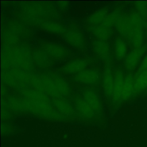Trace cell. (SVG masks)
Returning a JSON list of instances; mask_svg holds the SVG:
<instances>
[{"label": "cell", "instance_id": "d4e9b609", "mask_svg": "<svg viewBox=\"0 0 147 147\" xmlns=\"http://www.w3.org/2000/svg\"><path fill=\"white\" fill-rule=\"evenodd\" d=\"M135 7L137 13L144 18L147 16V2L137 1L135 2Z\"/></svg>", "mask_w": 147, "mask_h": 147}, {"label": "cell", "instance_id": "8992f818", "mask_svg": "<svg viewBox=\"0 0 147 147\" xmlns=\"http://www.w3.org/2000/svg\"><path fill=\"white\" fill-rule=\"evenodd\" d=\"M82 98L96 114H101L103 108L102 102L94 91L91 89L84 90L82 93Z\"/></svg>", "mask_w": 147, "mask_h": 147}, {"label": "cell", "instance_id": "4fadbf2b", "mask_svg": "<svg viewBox=\"0 0 147 147\" xmlns=\"http://www.w3.org/2000/svg\"><path fill=\"white\" fill-rule=\"evenodd\" d=\"M114 25L119 33L127 39L131 30V25L128 16L123 15L119 11L116 17Z\"/></svg>", "mask_w": 147, "mask_h": 147}, {"label": "cell", "instance_id": "cb8c5ba5", "mask_svg": "<svg viewBox=\"0 0 147 147\" xmlns=\"http://www.w3.org/2000/svg\"><path fill=\"white\" fill-rule=\"evenodd\" d=\"M127 45L121 38H117L114 43V51L117 59L122 60L126 57L127 53Z\"/></svg>", "mask_w": 147, "mask_h": 147}, {"label": "cell", "instance_id": "d6986e66", "mask_svg": "<svg viewBox=\"0 0 147 147\" xmlns=\"http://www.w3.org/2000/svg\"><path fill=\"white\" fill-rule=\"evenodd\" d=\"M38 27L45 32L57 34H63L66 30L65 27L60 23L52 20H44Z\"/></svg>", "mask_w": 147, "mask_h": 147}, {"label": "cell", "instance_id": "f1b7e54d", "mask_svg": "<svg viewBox=\"0 0 147 147\" xmlns=\"http://www.w3.org/2000/svg\"><path fill=\"white\" fill-rule=\"evenodd\" d=\"M59 4L57 5L59 6V9L61 10L65 9L68 6V2H58Z\"/></svg>", "mask_w": 147, "mask_h": 147}, {"label": "cell", "instance_id": "2e32d148", "mask_svg": "<svg viewBox=\"0 0 147 147\" xmlns=\"http://www.w3.org/2000/svg\"><path fill=\"white\" fill-rule=\"evenodd\" d=\"M52 78L58 92L62 98H65L71 94V88L67 82L60 75L54 74L49 73Z\"/></svg>", "mask_w": 147, "mask_h": 147}, {"label": "cell", "instance_id": "ba28073f", "mask_svg": "<svg viewBox=\"0 0 147 147\" xmlns=\"http://www.w3.org/2000/svg\"><path fill=\"white\" fill-rule=\"evenodd\" d=\"M8 107L13 111L22 113H28L29 105L28 99L22 96L11 95L7 99Z\"/></svg>", "mask_w": 147, "mask_h": 147}, {"label": "cell", "instance_id": "83f0119b", "mask_svg": "<svg viewBox=\"0 0 147 147\" xmlns=\"http://www.w3.org/2000/svg\"><path fill=\"white\" fill-rule=\"evenodd\" d=\"M11 131V128L9 126L6 125H2V132L4 134H9Z\"/></svg>", "mask_w": 147, "mask_h": 147}, {"label": "cell", "instance_id": "f546056e", "mask_svg": "<svg viewBox=\"0 0 147 147\" xmlns=\"http://www.w3.org/2000/svg\"><path fill=\"white\" fill-rule=\"evenodd\" d=\"M146 28H147V21H146Z\"/></svg>", "mask_w": 147, "mask_h": 147}, {"label": "cell", "instance_id": "ac0fdd59", "mask_svg": "<svg viewBox=\"0 0 147 147\" xmlns=\"http://www.w3.org/2000/svg\"><path fill=\"white\" fill-rule=\"evenodd\" d=\"M143 39L144 28L131 25V30L127 40L134 48L142 45Z\"/></svg>", "mask_w": 147, "mask_h": 147}, {"label": "cell", "instance_id": "ffe728a7", "mask_svg": "<svg viewBox=\"0 0 147 147\" xmlns=\"http://www.w3.org/2000/svg\"><path fill=\"white\" fill-rule=\"evenodd\" d=\"M134 91V78L131 74L125 77L124 83L121 95V101L128 100L133 94Z\"/></svg>", "mask_w": 147, "mask_h": 147}, {"label": "cell", "instance_id": "7a4b0ae2", "mask_svg": "<svg viewBox=\"0 0 147 147\" xmlns=\"http://www.w3.org/2000/svg\"><path fill=\"white\" fill-rule=\"evenodd\" d=\"M51 102L64 119L75 118L78 114L75 107L65 98H51Z\"/></svg>", "mask_w": 147, "mask_h": 147}, {"label": "cell", "instance_id": "8fae6325", "mask_svg": "<svg viewBox=\"0 0 147 147\" xmlns=\"http://www.w3.org/2000/svg\"><path fill=\"white\" fill-rule=\"evenodd\" d=\"M99 79V73L96 69H84L75 76L77 82L85 84H96Z\"/></svg>", "mask_w": 147, "mask_h": 147}, {"label": "cell", "instance_id": "4316f807", "mask_svg": "<svg viewBox=\"0 0 147 147\" xmlns=\"http://www.w3.org/2000/svg\"><path fill=\"white\" fill-rule=\"evenodd\" d=\"M147 69V53L144 57L143 60H142L139 69H138V72H142L143 71L146 70Z\"/></svg>", "mask_w": 147, "mask_h": 147}, {"label": "cell", "instance_id": "52a82bcc", "mask_svg": "<svg viewBox=\"0 0 147 147\" xmlns=\"http://www.w3.org/2000/svg\"><path fill=\"white\" fill-rule=\"evenodd\" d=\"M42 48L48 55L56 60L64 59L68 55L67 50L62 45L54 42H44Z\"/></svg>", "mask_w": 147, "mask_h": 147}, {"label": "cell", "instance_id": "e0dca14e", "mask_svg": "<svg viewBox=\"0 0 147 147\" xmlns=\"http://www.w3.org/2000/svg\"><path fill=\"white\" fill-rule=\"evenodd\" d=\"M92 49L94 53L103 60H107L110 57V47L106 41L96 40L92 43Z\"/></svg>", "mask_w": 147, "mask_h": 147}, {"label": "cell", "instance_id": "603a6c76", "mask_svg": "<svg viewBox=\"0 0 147 147\" xmlns=\"http://www.w3.org/2000/svg\"><path fill=\"white\" fill-rule=\"evenodd\" d=\"M107 13L108 12L106 9H99L91 14L87 18V22L89 26L100 25L102 24Z\"/></svg>", "mask_w": 147, "mask_h": 147}, {"label": "cell", "instance_id": "5b68a950", "mask_svg": "<svg viewBox=\"0 0 147 147\" xmlns=\"http://www.w3.org/2000/svg\"><path fill=\"white\" fill-rule=\"evenodd\" d=\"M18 91L22 96L32 102H51V98L47 94L34 88L27 87Z\"/></svg>", "mask_w": 147, "mask_h": 147}, {"label": "cell", "instance_id": "7402d4cb", "mask_svg": "<svg viewBox=\"0 0 147 147\" xmlns=\"http://www.w3.org/2000/svg\"><path fill=\"white\" fill-rule=\"evenodd\" d=\"M147 88V69L138 72L134 78V95L138 94Z\"/></svg>", "mask_w": 147, "mask_h": 147}, {"label": "cell", "instance_id": "484cf974", "mask_svg": "<svg viewBox=\"0 0 147 147\" xmlns=\"http://www.w3.org/2000/svg\"><path fill=\"white\" fill-rule=\"evenodd\" d=\"M7 29L18 36L23 34V33L25 32V28L23 26V25L20 23L15 22L9 23L8 25Z\"/></svg>", "mask_w": 147, "mask_h": 147}, {"label": "cell", "instance_id": "3957f363", "mask_svg": "<svg viewBox=\"0 0 147 147\" xmlns=\"http://www.w3.org/2000/svg\"><path fill=\"white\" fill-rule=\"evenodd\" d=\"M65 42L72 47L82 49L86 47V39L83 34L75 29H66L63 34Z\"/></svg>", "mask_w": 147, "mask_h": 147}, {"label": "cell", "instance_id": "5bb4252c", "mask_svg": "<svg viewBox=\"0 0 147 147\" xmlns=\"http://www.w3.org/2000/svg\"><path fill=\"white\" fill-rule=\"evenodd\" d=\"M114 76L111 69L106 67L103 72L102 76V86L104 93L107 98H111L114 89Z\"/></svg>", "mask_w": 147, "mask_h": 147}, {"label": "cell", "instance_id": "277c9868", "mask_svg": "<svg viewBox=\"0 0 147 147\" xmlns=\"http://www.w3.org/2000/svg\"><path fill=\"white\" fill-rule=\"evenodd\" d=\"M146 46L142 45L132 50L125 58V67L128 71L134 70L146 51Z\"/></svg>", "mask_w": 147, "mask_h": 147}, {"label": "cell", "instance_id": "30bf717a", "mask_svg": "<svg viewBox=\"0 0 147 147\" xmlns=\"http://www.w3.org/2000/svg\"><path fill=\"white\" fill-rule=\"evenodd\" d=\"M33 62L41 68H48L52 64L51 57L41 48L34 49L32 51Z\"/></svg>", "mask_w": 147, "mask_h": 147}, {"label": "cell", "instance_id": "44dd1931", "mask_svg": "<svg viewBox=\"0 0 147 147\" xmlns=\"http://www.w3.org/2000/svg\"><path fill=\"white\" fill-rule=\"evenodd\" d=\"M88 30L98 40L106 41L111 36V29L106 27L101 24L94 26H89Z\"/></svg>", "mask_w": 147, "mask_h": 147}, {"label": "cell", "instance_id": "7c38bea8", "mask_svg": "<svg viewBox=\"0 0 147 147\" xmlns=\"http://www.w3.org/2000/svg\"><path fill=\"white\" fill-rule=\"evenodd\" d=\"M114 76V89L111 99L113 103H116L121 101V95L124 83L125 76L123 75V72L120 69L116 71Z\"/></svg>", "mask_w": 147, "mask_h": 147}, {"label": "cell", "instance_id": "9c48e42d", "mask_svg": "<svg viewBox=\"0 0 147 147\" xmlns=\"http://www.w3.org/2000/svg\"><path fill=\"white\" fill-rule=\"evenodd\" d=\"M74 107L78 114L86 119H91L96 115L81 96H76L74 99Z\"/></svg>", "mask_w": 147, "mask_h": 147}, {"label": "cell", "instance_id": "9a60e30c", "mask_svg": "<svg viewBox=\"0 0 147 147\" xmlns=\"http://www.w3.org/2000/svg\"><path fill=\"white\" fill-rule=\"evenodd\" d=\"M88 61L84 59H76L67 63L63 67V71L67 74H79L85 69L88 65Z\"/></svg>", "mask_w": 147, "mask_h": 147}, {"label": "cell", "instance_id": "6da1fadb", "mask_svg": "<svg viewBox=\"0 0 147 147\" xmlns=\"http://www.w3.org/2000/svg\"><path fill=\"white\" fill-rule=\"evenodd\" d=\"M32 51L28 45L18 44L3 46L2 65L3 69L14 68L31 72L33 68Z\"/></svg>", "mask_w": 147, "mask_h": 147}]
</instances>
